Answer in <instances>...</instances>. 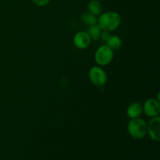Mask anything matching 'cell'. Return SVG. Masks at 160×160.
Returning <instances> with one entry per match:
<instances>
[{"label": "cell", "instance_id": "cell-1", "mask_svg": "<svg viewBox=\"0 0 160 160\" xmlns=\"http://www.w3.org/2000/svg\"><path fill=\"white\" fill-rule=\"evenodd\" d=\"M121 23V17L120 14L113 11H108L99 15L98 25L102 31L111 32L120 27Z\"/></svg>", "mask_w": 160, "mask_h": 160}, {"label": "cell", "instance_id": "cell-2", "mask_svg": "<svg viewBox=\"0 0 160 160\" xmlns=\"http://www.w3.org/2000/svg\"><path fill=\"white\" fill-rule=\"evenodd\" d=\"M128 131L132 138L141 140L148 134V123L139 117L131 119L128 124Z\"/></svg>", "mask_w": 160, "mask_h": 160}, {"label": "cell", "instance_id": "cell-3", "mask_svg": "<svg viewBox=\"0 0 160 160\" xmlns=\"http://www.w3.org/2000/svg\"><path fill=\"white\" fill-rule=\"evenodd\" d=\"M113 50L106 45H101L95 53V60L99 66H107L113 59Z\"/></svg>", "mask_w": 160, "mask_h": 160}, {"label": "cell", "instance_id": "cell-4", "mask_svg": "<svg viewBox=\"0 0 160 160\" xmlns=\"http://www.w3.org/2000/svg\"><path fill=\"white\" fill-rule=\"evenodd\" d=\"M88 78L91 82L95 86L101 87L105 85L107 82L106 72L102 67L95 66L89 70Z\"/></svg>", "mask_w": 160, "mask_h": 160}, {"label": "cell", "instance_id": "cell-5", "mask_svg": "<svg viewBox=\"0 0 160 160\" xmlns=\"http://www.w3.org/2000/svg\"><path fill=\"white\" fill-rule=\"evenodd\" d=\"M143 111L148 117H155L159 116L160 112V103L156 98H148L142 106Z\"/></svg>", "mask_w": 160, "mask_h": 160}, {"label": "cell", "instance_id": "cell-6", "mask_svg": "<svg viewBox=\"0 0 160 160\" xmlns=\"http://www.w3.org/2000/svg\"><path fill=\"white\" fill-rule=\"evenodd\" d=\"M148 134L150 138L155 142L160 140V117H152L148 123Z\"/></svg>", "mask_w": 160, "mask_h": 160}, {"label": "cell", "instance_id": "cell-7", "mask_svg": "<svg viewBox=\"0 0 160 160\" xmlns=\"http://www.w3.org/2000/svg\"><path fill=\"white\" fill-rule=\"evenodd\" d=\"M73 44L79 49H85L90 45L92 39L85 31H78L73 39Z\"/></svg>", "mask_w": 160, "mask_h": 160}, {"label": "cell", "instance_id": "cell-8", "mask_svg": "<svg viewBox=\"0 0 160 160\" xmlns=\"http://www.w3.org/2000/svg\"><path fill=\"white\" fill-rule=\"evenodd\" d=\"M143 112L142 106L139 102H133L128 106L127 109V114L131 119L138 118Z\"/></svg>", "mask_w": 160, "mask_h": 160}, {"label": "cell", "instance_id": "cell-9", "mask_svg": "<svg viewBox=\"0 0 160 160\" xmlns=\"http://www.w3.org/2000/svg\"><path fill=\"white\" fill-rule=\"evenodd\" d=\"M88 12L96 17L102 13V6L98 0H90L88 3Z\"/></svg>", "mask_w": 160, "mask_h": 160}, {"label": "cell", "instance_id": "cell-10", "mask_svg": "<svg viewBox=\"0 0 160 160\" xmlns=\"http://www.w3.org/2000/svg\"><path fill=\"white\" fill-rule=\"evenodd\" d=\"M123 42L118 35H111L106 42V45L112 50H119L122 47Z\"/></svg>", "mask_w": 160, "mask_h": 160}, {"label": "cell", "instance_id": "cell-11", "mask_svg": "<svg viewBox=\"0 0 160 160\" xmlns=\"http://www.w3.org/2000/svg\"><path fill=\"white\" fill-rule=\"evenodd\" d=\"M81 20L84 24L88 25V26H93L98 23V18L95 15L91 13L90 12H84L81 14Z\"/></svg>", "mask_w": 160, "mask_h": 160}, {"label": "cell", "instance_id": "cell-12", "mask_svg": "<svg viewBox=\"0 0 160 160\" xmlns=\"http://www.w3.org/2000/svg\"><path fill=\"white\" fill-rule=\"evenodd\" d=\"M87 33L92 40L97 41L100 38V35H101V33H102V29L99 28L98 25L95 24V25H93V26L89 27Z\"/></svg>", "mask_w": 160, "mask_h": 160}, {"label": "cell", "instance_id": "cell-13", "mask_svg": "<svg viewBox=\"0 0 160 160\" xmlns=\"http://www.w3.org/2000/svg\"><path fill=\"white\" fill-rule=\"evenodd\" d=\"M32 2L39 7H44L50 2V0H32Z\"/></svg>", "mask_w": 160, "mask_h": 160}, {"label": "cell", "instance_id": "cell-14", "mask_svg": "<svg viewBox=\"0 0 160 160\" xmlns=\"http://www.w3.org/2000/svg\"><path fill=\"white\" fill-rule=\"evenodd\" d=\"M110 34H109V32H108V31H102L101 33V35H100V38L102 39V40L103 41V42H107L108 39L109 38V37H110Z\"/></svg>", "mask_w": 160, "mask_h": 160}, {"label": "cell", "instance_id": "cell-15", "mask_svg": "<svg viewBox=\"0 0 160 160\" xmlns=\"http://www.w3.org/2000/svg\"><path fill=\"white\" fill-rule=\"evenodd\" d=\"M98 1H106V0H98Z\"/></svg>", "mask_w": 160, "mask_h": 160}]
</instances>
